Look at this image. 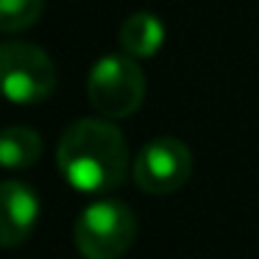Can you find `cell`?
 Here are the masks:
<instances>
[{
  "instance_id": "2",
  "label": "cell",
  "mask_w": 259,
  "mask_h": 259,
  "mask_svg": "<svg viewBox=\"0 0 259 259\" xmlns=\"http://www.w3.org/2000/svg\"><path fill=\"white\" fill-rule=\"evenodd\" d=\"M87 98L98 114L123 120L140 109L145 98V75L128 53H109L92 64L87 75Z\"/></svg>"
},
{
  "instance_id": "1",
  "label": "cell",
  "mask_w": 259,
  "mask_h": 259,
  "mask_svg": "<svg viewBox=\"0 0 259 259\" xmlns=\"http://www.w3.org/2000/svg\"><path fill=\"white\" fill-rule=\"evenodd\" d=\"M56 164L78 192H109L128 173V145L112 120H75L62 134Z\"/></svg>"
},
{
  "instance_id": "5",
  "label": "cell",
  "mask_w": 259,
  "mask_h": 259,
  "mask_svg": "<svg viewBox=\"0 0 259 259\" xmlns=\"http://www.w3.org/2000/svg\"><path fill=\"white\" fill-rule=\"evenodd\" d=\"M192 153L176 137H156L134 159V181L148 195H170L190 181Z\"/></svg>"
},
{
  "instance_id": "4",
  "label": "cell",
  "mask_w": 259,
  "mask_h": 259,
  "mask_svg": "<svg viewBox=\"0 0 259 259\" xmlns=\"http://www.w3.org/2000/svg\"><path fill=\"white\" fill-rule=\"evenodd\" d=\"M3 92L12 103L31 106L51 98L56 87V67L42 48L28 42H6L0 48Z\"/></svg>"
},
{
  "instance_id": "6",
  "label": "cell",
  "mask_w": 259,
  "mask_h": 259,
  "mask_svg": "<svg viewBox=\"0 0 259 259\" xmlns=\"http://www.w3.org/2000/svg\"><path fill=\"white\" fill-rule=\"evenodd\" d=\"M39 220V198L23 181H6L3 184V229L0 240L6 248L25 242Z\"/></svg>"
},
{
  "instance_id": "7",
  "label": "cell",
  "mask_w": 259,
  "mask_h": 259,
  "mask_svg": "<svg viewBox=\"0 0 259 259\" xmlns=\"http://www.w3.org/2000/svg\"><path fill=\"white\" fill-rule=\"evenodd\" d=\"M120 45L128 56L134 59H148L156 56L159 48L164 45V25L159 17L151 12H137L120 28Z\"/></svg>"
},
{
  "instance_id": "3",
  "label": "cell",
  "mask_w": 259,
  "mask_h": 259,
  "mask_svg": "<svg viewBox=\"0 0 259 259\" xmlns=\"http://www.w3.org/2000/svg\"><path fill=\"white\" fill-rule=\"evenodd\" d=\"M73 234L84 259H120L137 237V218L123 201H98L81 212Z\"/></svg>"
},
{
  "instance_id": "9",
  "label": "cell",
  "mask_w": 259,
  "mask_h": 259,
  "mask_svg": "<svg viewBox=\"0 0 259 259\" xmlns=\"http://www.w3.org/2000/svg\"><path fill=\"white\" fill-rule=\"evenodd\" d=\"M45 0H0V25L3 34L25 31L42 17Z\"/></svg>"
},
{
  "instance_id": "8",
  "label": "cell",
  "mask_w": 259,
  "mask_h": 259,
  "mask_svg": "<svg viewBox=\"0 0 259 259\" xmlns=\"http://www.w3.org/2000/svg\"><path fill=\"white\" fill-rule=\"evenodd\" d=\"M0 153H3V167L9 170H23L39 162L42 156V137L34 128L25 125H12L3 131L0 140Z\"/></svg>"
}]
</instances>
